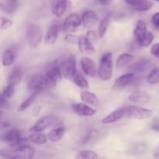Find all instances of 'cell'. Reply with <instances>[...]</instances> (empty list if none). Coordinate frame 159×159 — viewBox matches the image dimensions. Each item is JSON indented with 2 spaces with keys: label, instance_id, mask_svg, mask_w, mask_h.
Returning a JSON list of instances; mask_svg holds the SVG:
<instances>
[{
  "label": "cell",
  "instance_id": "1",
  "mask_svg": "<svg viewBox=\"0 0 159 159\" xmlns=\"http://www.w3.org/2000/svg\"><path fill=\"white\" fill-rule=\"evenodd\" d=\"M113 54L111 52H107L101 57L98 74L102 81H109L113 75Z\"/></svg>",
  "mask_w": 159,
  "mask_h": 159
},
{
  "label": "cell",
  "instance_id": "2",
  "mask_svg": "<svg viewBox=\"0 0 159 159\" xmlns=\"http://www.w3.org/2000/svg\"><path fill=\"white\" fill-rule=\"evenodd\" d=\"M56 83L51 80L47 75H36L30 78L27 84V87L30 90L34 92H40L54 86Z\"/></svg>",
  "mask_w": 159,
  "mask_h": 159
},
{
  "label": "cell",
  "instance_id": "3",
  "mask_svg": "<svg viewBox=\"0 0 159 159\" xmlns=\"http://www.w3.org/2000/svg\"><path fill=\"white\" fill-rule=\"evenodd\" d=\"M35 155V150L28 145L17 146L13 150L6 152V153L2 152V158H21L30 159L33 158Z\"/></svg>",
  "mask_w": 159,
  "mask_h": 159
},
{
  "label": "cell",
  "instance_id": "4",
  "mask_svg": "<svg viewBox=\"0 0 159 159\" xmlns=\"http://www.w3.org/2000/svg\"><path fill=\"white\" fill-rule=\"evenodd\" d=\"M26 39L28 45L31 48H36L41 43L43 40V32L38 25L30 24L26 28Z\"/></svg>",
  "mask_w": 159,
  "mask_h": 159
},
{
  "label": "cell",
  "instance_id": "5",
  "mask_svg": "<svg viewBox=\"0 0 159 159\" xmlns=\"http://www.w3.org/2000/svg\"><path fill=\"white\" fill-rule=\"evenodd\" d=\"M2 140L3 142L11 147H17L21 145L26 139H24L22 137V132L19 129L12 128L2 135Z\"/></svg>",
  "mask_w": 159,
  "mask_h": 159
},
{
  "label": "cell",
  "instance_id": "6",
  "mask_svg": "<svg viewBox=\"0 0 159 159\" xmlns=\"http://www.w3.org/2000/svg\"><path fill=\"white\" fill-rule=\"evenodd\" d=\"M154 112L152 110L144 108L139 106H127V118L144 120L153 116Z\"/></svg>",
  "mask_w": 159,
  "mask_h": 159
},
{
  "label": "cell",
  "instance_id": "7",
  "mask_svg": "<svg viewBox=\"0 0 159 159\" xmlns=\"http://www.w3.org/2000/svg\"><path fill=\"white\" fill-rule=\"evenodd\" d=\"M61 70L64 77L68 79H72L75 74L77 72L75 56L71 54L67 57L65 60L62 61L61 63Z\"/></svg>",
  "mask_w": 159,
  "mask_h": 159
},
{
  "label": "cell",
  "instance_id": "8",
  "mask_svg": "<svg viewBox=\"0 0 159 159\" xmlns=\"http://www.w3.org/2000/svg\"><path fill=\"white\" fill-rule=\"evenodd\" d=\"M57 116L54 115H48L43 117L40 118V120L35 123L33 127H30V132H42L46 130L48 127L52 126L54 123L57 121Z\"/></svg>",
  "mask_w": 159,
  "mask_h": 159
},
{
  "label": "cell",
  "instance_id": "9",
  "mask_svg": "<svg viewBox=\"0 0 159 159\" xmlns=\"http://www.w3.org/2000/svg\"><path fill=\"white\" fill-rule=\"evenodd\" d=\"M82 23V17L77 13H71L66 17L63 23V30L65 32L72 33Z\"/></svg>",
  "mask_w": 159,
  "mask_h": 159
},
{
  "label": "cell",
  "instance_id": "10",
  "mask_svg": "<svg viewBox=\"0 0 159 159\" xmlns=\"http://www.w3.org/2000/svg\"><path fill=\"white\" fill-rule=\"evenodd\" d=\"M153 65L152 62L147 59H141L138 61L134 62L127 68L129 72L134 73V74H141L149 71L152 68Z\"/></svg>",
  "mask_w": 159,
  "mask_h": 159
},
{
  "label": "cell",
  "instance_id": "11",
  "mask_svg": "<svg viewBox=\"0 0 159 159\" xmlns=\"http://www.w3.org/2000/svg\"><path fill=\"white\" fill-rule=\"evenodd\" d=\"M127 118V107H121L117 109L115 111L112 112L111 113L107 115V116L102 120V124H110L116 123L120 120Z\"/></svg>",
  "mask_w": 159,
  "mask_h": 159
},
{
  "label": "cell",
  "instance_id": "12",
  "mask_svg": "<svg viewBox=\"0 0 159 159\" xmlns=\"http://www.w3.org/2000/svg\"><path fill=\"white\" fill-rule=\"evenodd\" d=\"M73 111L77 115L80 116H93L96 113V110L92 108L91 107L89 106V104L86 103H79V102H75L71 105Z\"/></svg>",
  "mask_w": 159,
  "mask_h": 159
},
{
  "label": "cell",
  "instance_id": "13",
  "mask_svg": "<svg viewBox=\"0 0 159 159\" xmlns=\"http://www.w3.org/2000/svg\"><path fill=\"white\" fill-rule=\"evenodd\" d=\"M81 68L83 72L89 77H95L96 75V65L94 61L89 57H84L81 59Z\"/></svg>",
  "mask_w": 159,
  "mask_h": 159
},
{
  "label": "cell",
  "instance_id": "14",
  "mask_svg": "<svg viewBox=\"0 0 159 159\" xmlns=\"http://www.w3.org/2000/svg\"><path fill=\"white\" fill-rule=\"evenodd\" d=\"M71 2L69 0H56L52 5L51 10L53 14L57 17H61L71 7Z\"/></svg>",
  "mask_w": 159,
  "mask_h": 159
},
{
  "label": "cell",
  "instance_id": "15",
  "mask_svg": "<svg viewBox=\"0 0 159 159\" xmlns=\"http://www.w3.org/2000/svg\"><path fill=\"white\" fill-rule=\"evenodd\" d=\"M82 22L86 29H92L99 22V16L93 10H87L82 13Z\"/></svg>",
  "mask_w": 159,
  "mask_h": 159
},
{
  "label": "cell",
  "instance_id": "16",
  "mask_svg": "<svg viewBox=\"0 0 159 159\" xmlns=\"http://www.w3.org/2000/svg\"><path fill=\"white\" fill-rule=\"evenodd\" d=\"M46 75L54 83L60 82L63 76L61 70V64H58L57 62H54L51 64L47 69Z\"/></svg>",
  "mask_w": 159,
  "mask_h": 159
},
{
  "label": "cell",
  "instance_id": "17",
  "mask_svg": "<svg viewBox=\"0 0 159 159\" xmlns=\"http://www.w3.org/2000/svg\"><path fill=\"white\" fill-rule=\"evenodd\" d=\"M135 80H136V74L128 71L127 73L122 75H120L116 79L114 85H113V88H124V87L127 86V85L134 83Z\"/></svg>",
  "mask_w": 159,
  "mask_h": 159
},
{
  "label": "cell",
  "instance_id": "18",
  "mask_svg": "<svg viewBox=\"0 0 159 159\" xmlns=\"http://www.w3.org/2000/svg\"><path fill=\"white\" fill-rule=\"evenodd\" d=\"M78 46H79V50L82 54H93L96 52V49L94 48L93 43L89 40L88 38L84 36L79 37L78 40Z\"/></svg>",
  "mask_w": 159,
  "mask_h": 159
},
{
  "label": "cell",
  "instance_id": "19",
  "mask_svg": "<svg viewBox=\"0 0 159 159\" xmlns=\"http://www.w3.org/2000/svg\"><path fill=\"white\" fill-rule=\"evenodd\" d=\"M126 3L138 12H146L152 9L153 3L150 0H125Z\"/></svg>",
  "mask_w": 159,
  "mask_h": 159
},
{
  "label": "cell",
  "instance_id": "20",
  "mask_svg": "<svg viewBox=\"0 0 159 159\" xmlns=\"http://www.w3.org/2000/svg\"><path fill=\"white\" fill-rule=\"evenodd\" d=\"M148 34V30H147V25L144 23L143 20H138L135 29L134 30V38L136 40L137 43L138 45L141 43L143 39Z\"/></svg>",
  "mask_w": 159,
  "mask_h": 159
},
{
  "label": "cell",
  "instance_id": "21",
  "mask_svg": "<svg viewBox=\"0 0 159 159\" xmlns=\"http://www.w3.org/2000/svg\"><path fill=\"white\" fill-rule=\"evenodd\" d=\"M129 101L135 103H148L152 100V97L145 92L136 91L132 93L128 96Z\"/></svg>",
  "mask_w": 159,
  "mask_h": 159
},
{
  "label": "cell",
  "instance_id": "22",
  "mask_svg": "<svg viewBox=\"0 0 159 159\" xmlns=\"http://www.w3.org/2000/svg\"><path fill=\"white\" fill-rule=\"evenodd\" d=\"M59 34L58 25L54 24L48 28L45 35L44 41L47 44H54L57 40Z\"/></svg>",
  "mask_w": 159,
  "mask_h": 159
},
{
  "label": "cell",
  "instance_id": "23",
  "mask_svg": "<svg viewBox=\"0 0 159 159\" xmlns=\"http://www.w3.org/2000/svg\"><path fill=\"white\" fill-rule=\"evenodd\" d=\"M16 58V51L14 48H7L2 55V63L4 66L8 67L14 63Z\"/></svg>",
  "mask_w": 159,
  "mask_h": 159
},
{
  "label": "cell",
  "instance_id": "24",
  "mask_svg": "<svg viewBox=\"0 0 159 159\" xmlns=\"http://www.w3.org/2000/svg\"><path fill=\"white\" fill-rule=\"evenodd\" d=\"M23 77V72L20 67H15L11 71L9 77H8V84L16 86L19 84H20Z\"/></svg>",
  "mask_w": 159,
  "mask_h": 159
},
{
  "label": "cell",
  "instance_id": "25",
  "mask_svg": "<svg viewBox=\"0 0 159 159\" xmlns=\"http://www.w3.org/2000/svg\"><path fill=\"white\" fill-rule=\"evenodd\" d=\"M80 98L85 103L89 104L93 107H97L99 105V99L94 93L89 91H82L80 93Z\"/></svg>",
  "mask_w": 159,
  "mask_h": 159
},
{
  "label": "cell",
  "instance_id": "26",
  "mask_svg": "<svg viewBox=\"0 0 159 159\" xmlns=\"http://www.w3.org/2000/svg\"><path fill=\"white\" fill-rule=\"evenodd\" d=\"M18 0H7L6 4L2 3L1 7L3 12H6L8 15L12 16L18 9Z\"/></svg>",
  "mask_w": 159,
  "mask_h": 159
},
{
  "label": "cell",
  "instance_id": "27",
  "mask_svg": "<svg viewBox=\"0 0 159 159\" xmlns=\"http://www.w3.org/2000/svg\"><path fill=\"white\" fill-rule=\"evenodd\" d=\"M29 140L34 144L40 145V144H46L48 138L41 132H31L29 137Z\"/></svg>",
  "mask_w": 159,
  "mask_h": 159
},
{
  "label": "cell",
  "instance_id": "28",
  "mask_svg": "<svg viewBox=\"0 0 159 159\" xmlns=\"http://www.w3.org/2000/svg\"><path fill=\"white\" fill-rule=\"evenodd\" d=\"M65 133V128L63 127H57V128L53 129L48 133V140L52 142H56L58 141L63 138L64 134Z\"/></svg>",
  "mask_w": 159,
  "mask_h": 159
},
{
  "label": "cell",
  "instance_id": "29",
  "mask_svg": "<svg viewBox=\"0 0 159 159\" xmlns=\"http://www.w3.org/2000/svg\"><path fill=\"white\" fill-rule=\"evenodd\" d=\"M134 59V56L128 53H124L121 54L116 59V67L117 68H123L128 64H130L132 61Z\"/></svg>",
  "mask_w": 159,
  "mask_h": 159
},
{
  "label": "cell",
  "instance_id": "30",
  "mask_svg": "<svg viewBox=\"0 0 159 159\" xmlns=\"http://www.w3.org/2000/svg\"><path fill=\"white\" fill-rule=\"evenodd\" d=\"M71 79H72V82H74L75 85L79 88L82 89H87L89 88V82L82 74H80L78 71L75 74V75L73 76Z\"/></svg>",
  "mask_w": 159,
  "mask_h": 159
},
{
  "label": "cell",
  "instance_id": "31",
  "mask_svg": "<svg viewBox=\"0 0 159 159\" xmlns=\"http://www.w3.org/2000/svg\"><path fill=\"white\" fill-rule=\"evenodd\" d=\"M110 20H111V15H107V16L104 17L100 21L99 25V29H98L99 38H102L106 34L107 29H108L109 26H110Z\"/></svg>",
  "mask_w": 159,
  "mask_h": 159
},
{
  "label": "cell",
  "instance_id": "32",
  "mask_svg": "<svg viewBox=\"0 0 159 159\" xmlns=\"http://www.w3.org/2000/svg\"><path fill=\"white\" fill-rule=\"evenodd\" d=\"M97 158V153L92 150L79 151L75 156V158L77 159H95Z\"/></svg>",
  "mask_w": 159,
  "mask_h": 159
},
{
  "label": "cell",
  "instance_id": "33",
  "mask_svg": "<svg viewBox=\"0 0 159 159\" xmlns=\"http://www.w3.org/2000/svg\"><path fill=\"white\" fill-rule=\"evenodd\" d=\"M37 93H38V92H34V93H33L32 95H30V96L26 100L23 101V102L20 104V107H18L17 111L23 112V111H25L26 110H27V109L30 107L31 104H32L33 102H34V100H35Z\"/></svg>",
  "mask_w": 159,
  "mask_h": 159
},
{
  "label": "cell",
  "instance_id": "34",
  "mask_svg": "<svg viewBox=\"0 0 159 159\" xmlns=\"http://www.w3.org/2000/svg\"><path fill=\"white\" fill-rule=\"evenodd\" d=\"M147 82L152 85L159 83V68H155L151 71L147 77Z\"/></svg>",
  "mask_w": 159,
  "mask_h": 159
},
{
  "label": "cell",
  "instance_id": "35",
  "mask_svg": "<svg viewBox=\"0 0 159 159\" xmlns=\"http://www.w3.org/2000/svg\"><path fill=\"white\" fill-rule=\"evenodd\" d=\"M15 87L16 86H14V85L8 84V85L5 87L4 89L2 90V96L4 98H6V99H10V98L12 97L13 95L15 94Z\"/></svg>",
  "mask_w": 159,
  "mask_h": 159
},
{
  "label": "cell",
  "instance_id": "36",
  "mask_svg": "<svg viewBox=\"0 0 159 159\" xmlns=\"http://www.w3.org/2000/svg\"><path fill=\"white\" fill-rule=\"evenodd\" d=\"M154 40V35L152 32H148L147 35L144 37V38L143 39L142 41L141 42V43L139 44V46L142 47V48H146V47H148L151 43H152Z\"/></svg>",
  "mask_w": 159,
  "mask_h": 159
},
{
  "label": "cell",
  "instance_id": "37",
  "mask_svg": "<svg viewBox=\"0 0 159 159\" xmlns=\"http://www.w3.org/2000/svg\"><path fill=\"white\" fill-rule=\"evenodd\" d=\"M86 37L92 42V43H96V41H97L99 35L96 34V32L95 30H89L86 33Z\"/></svg>",
  "mask_w": 159,
  "mask_h": 159
},
{
  "label": "cell",
  "instance_id": "38",
  "mask_svg": "<svg viewBox=\"0 0 159 159\" xmlns=\"http://www.w3.org/2000/svg\"><path fill=\"white\" fill-rule=\"evenodd\" d=\"M12 25V20L6 17H2L1 18V29L7 30Z\"/></svg>",
  "mask_w": 159,
  "mask_h": 159
},
{
  "label": "cell",
  "instance_id": "39",
  "mask_svg": "<svg viewBox=\"0 0 159 159\" xmlns=\"http://www.w3.org/2000/svg\"><path fill=\"white\" fill-rule=\"evenodd\" d=\"M152 23L153 25L154 28L156 30L159 31V12L154 14L152 18Z\"/></svg>",
  "mask_w": 159,
  "mask_h": 159
},
{
  "label": "cell",
  "instance_id": "40",
  "mask_svg": "<svg viewBox=\"0 0 159 159\" xmlns=\"http://www.w3.org/2000/svg\"><path fill=\"white\" fill-rule=\"evenodd\" d=\"M146 150V147L143 144H137L135 147H133V149H132V152L135 154H142L145 152Z\"/></svg>",
  "mask_w": 159,
  "mask_h": 159
},
{
  "label": "cell",
  "instance_id": "41",
  "mask_svg": "<svg viewBox=\"0 0 159 159\" xmlns=\"http://www.w3.org/2000/svg\"><path fill=\"white\" fill-rule=\"evenodd\" d=\"M151 54L159 59V43H155L151 48Z\"/></svg>",
  "mask_w": 159,
  "mask_h": 159
},
{
  "label": "cell",
  "instance_id": "42",
  "mask_svg": "<svg viewBox=\"0 0 159 159\" xmlns=\"http://www.w3.org/2000/svg\"><path fill=\"white\" fill-rule=\"evenodd\" d=\"M151 129L154 131L159 132V118H155L151 123Z\"/></svg>",
  "mask_w": 159,
  "mask_h": 159
},
{
  "label": "cell",
  "instance_id": "43",
  "mask_svg": "<svg viewBox=\"0 0 159 159\" xmlns=\"http://www.w3.org/2000/svg\"><path fill=\"white\" fill-rule=\"evenodd\" d=\"M41 110H42V107H40V106H37V107H34V109H33V115H34V116H38L39 114H40V113L41 112Z\"/></svg>",
  "mask_w": 159,
  "mask_h": 159
},
{
  "label": "cell",
  "instance_id": "44",
  "mask_svg": "<svg viewBox=\"0 0 159 159\" xmlns=\"http://www.w3.org/2000/svg\"><path fill=\"white\" fill-rule=\"evenodd\" d=\"M65 40L68 42H70V43H75V37L71 35V34H68V35H66V37H65Z\"/></svg>",
  "mask_w": 159,
  "mask_h": 159
},
{
  "label": "cell",
  "instance_id": "45",
  "mask_svg": "<svg viewBox=\"0 0 159 159\" xmlns=\"http://www.w3.org/2000/svg\"><path fill=\"white\" fill-rule=\"evenodd\" d=\"M112 1H113V0H99V2H100L101 5H102V6H108V5H110V3H111Z\"/></svg>",
  "mask_w": 159,
  "mask_h": 159
},
{
  "label": "cell",
  "instance_id": "46",
  "mask_svg": "<svg viewBox=\"0 0 159 159\" xmlns=\"http://www.w3.org/2000/svg\"><path fill=\"white\" fill-rule=\"evenodd\" d=\"M9 127V124L8 122H6V121H1V128L2 129H5V128H8Z\"/></svg>",
  "mask_w": 159,
  "mask_h": 159
},
{
  "label": "cell",
  "instance_id": "47",
  "mask_svg": "<svg viewBox=\"0 0 159 159\" xmlns=\"http://www.w3.org/2000/svg\"><path fill=\"white\" fill-rule=\"evenodd\" d=\"M154 157H155V158L159 159V147L156 149V151H155V153H154Z\"/></svg>",
  "mask_w": 159,
  "mask_h": 159
},
{
  "label": "cell",
  "instance_id": "48",
  "mask_svg": "<svg viewBox=\"0 0 159 159\" xmlns=\"http://www.w3.org/2000/svg\"><path fill=\"white\" fill-rule=\"evenodd\" d=\"M155 1H156V2H159V0H155Z\"/></svg>",
  "mask_w": 159,
  "mask_h": 159
}]
</instances>
